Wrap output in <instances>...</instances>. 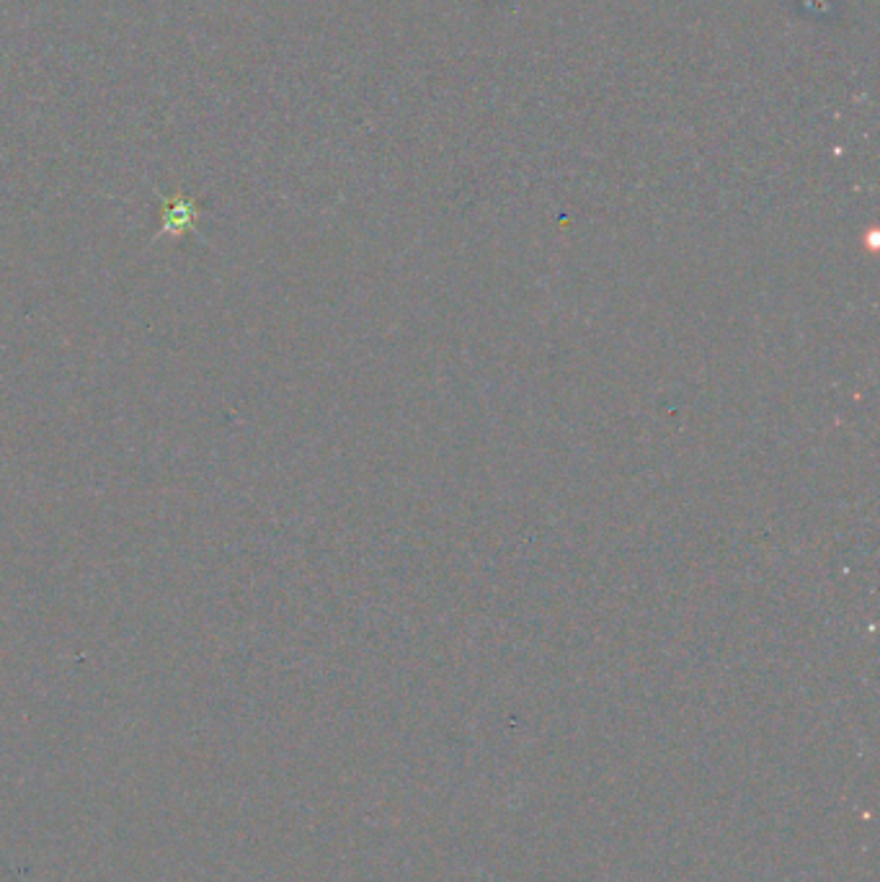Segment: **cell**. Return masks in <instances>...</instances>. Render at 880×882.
<instances>
[{
    "mask_svg": "<svg viewBox=\"0 0 880 882\" xmlns=\"http://www.w3.org/2000/svg\"><path fill=\"white\" fill-rule=\"evenodd\" d=\"M163 220H165V228L176 230V232L183 228H192V222L196 220L194 204H192V201H176V204L165 207Z\"/></svg>",
    "mask_w": 880,
    "mask_h": 882,
    "instance_id": "obj_1",
    "label": "cell"
}]
</instances>
